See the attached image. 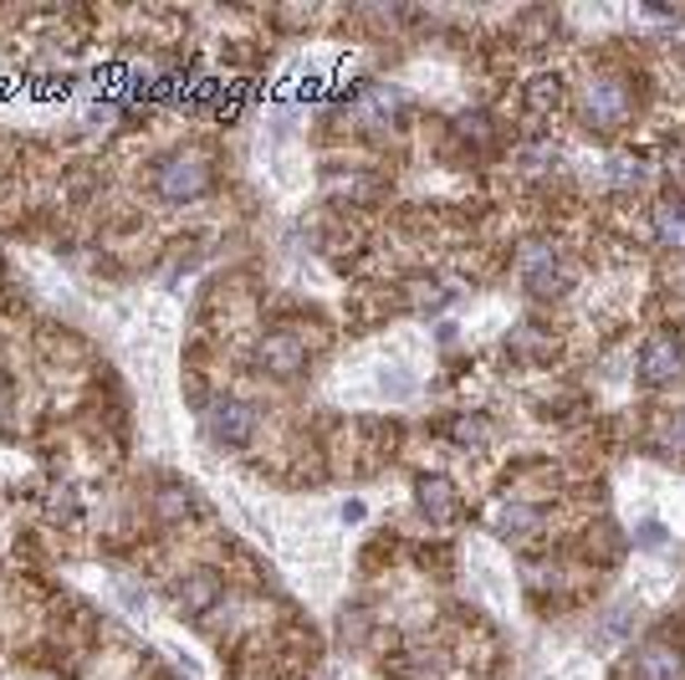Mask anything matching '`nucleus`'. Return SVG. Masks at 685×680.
<instances>
[{"instance_id":"obj_13","label":"nucleus","mask_w":685,"mask_h":680,"mask_svg":"<svg viewBox=\"0 0 685 680\" xmlns=\"http://www.w3.org/2000/svg\"><path fill=\"white\" fill-rule=\"evenodd\" d=\"M159 517H164V522H180V517H189V497H184L180 486H164V491H159Z\"/></svg>"},{"instance_id":"obj_4","label":"nucleus","mask_w":685,"mask_h":680,"mask_svg":"<svg viewBox=\"0 0 685 680\" xmlns=\"http://www.w3.org/2000/svg\"><path fill=\"white\" fill-rule=\"evenodd\" d=\"M205 430H210L216 446L241 450L246 440H252V430H256V410L246 404V399H216V404H210V415H205Z\"/></svg>"},{"instance_id":"obj_7","label":"nucleus","mask_w":685,"mask_h":680,"mask_svg":"<svg viewBox=\"0 0 685 680\" xmlns=\"http://www.w3.org/2000/svg\"><path fill=\"white\" fill-rule=\"evenodd\" d=\"M497 532L502 537H512V543H527V537H537L542 532V512L537 507H527V501H506V507H497Z\"/></svg>"},{"instance_id":"obj_10","label":"nucleus","mask_w":685,"mask_h":680,"mask_svg":"<svg viewBox=\"0 0 685 680\" xmlns=\"http://www.w3.org/2000/svg\"><path fill=\"white\" fill-rule=\"evenodd\" d=\"M419 512L430 517V522H451L455 517V486L445 476H425L419 482Z\"/></svg>"},{"instance_id":"obj_2","label":"nucleus","mask_w":685,"mask_h":680,"mask_svg":"<svg viewBox=\"0 0 685 680\" xmlns=\"http://www.w3.org/2000/svg\"><path fill=\"white\" fill-rule=\"evenodd\" d=\"M154 190L169 199V205H184V199H195L210 190V165H205V154H169L164 165L154 169Z\"/></svg>"},{"instance_id":"obj_15","label":"nucleus","mask_w":685,"mask_h":680,"mask_svg":"<svg viewBox=\"0 0 685 680\" xmlns=\"http://www.w3.org/2000/svg\"><path fill=\"white\" fill-rule=\"evenodd\" d=\"M558 98H563L558 77H533V102L537 108H558Z\"/></svg>"},{"instance_id":"obj_14","label":"nucleus","mask_w":685,"mask_h":680,"mask_svg":"<svg viewBox=\"0 0 685 680\" xmlns=\"http://www.w3.org/2000/svg\"><path fill=\"white\" fill-rule=\"evenodd\" d=\"M639 174H645V169H639L635 159H609V184H614V190H635Z\"/></svg>"},{"instance_id":"obj_5","label":"nucleus","mask_w":685,"mask_h":680,"mask_svg":"<svg viewBox=\"0 0 685 680\" xmlns=\"http://www.w3.org/2000/svg\"><path fill=\"white\" fill-rule=\"evenodd\" d=\"M639 374H645V384L685 379V343H681V338H670V332L650 338V343L639 349Z\"/></svg>"},{"instance_id":"obj_1","label":"nucleus","mask_w":685,"mask_h":680,"mask_svg":"<svg viewBox=\"0 0 685 680\" xmlns=\"http://www.w3.org/2000/svg\"><path fill=\"white\" fill-rule=\"evenodd\" d=\"M629 108H635V98H629V87L619 83V77H588L584 83L588 129H599V133L624 129V123H629Z\"/></svg>"},{"instance_id":"obj_11","label":"nucleus","mask_w":685,"mask_h":680,"mask_svg":"<svg viewBox=\"0 0 685 680\" xmlns=\"http://www.w3.org/2000/svg\"><path fill=\"white\" fill-rule=\"evenodd\" d=\"M180 604L189 609V615H205V609H216L220 604V583L210 579V573H195V579L180 583Z\"/></svg>"},{"instance_id":"obj_8","label":"nucleus","mask_w":685,"mask_h":680,"mask_svg":"<svg viewBox=\"0 0 685 680\" xmlns=\"http://www.w3.org/2000/svg\"><path fill=\"white\" fill-rule=\"evenodd\" d=\"M650 231H655V241H660V246L685 251V199H665V205H655Z\"/></svg>"},{"instance_id":"obj_18","label":"nucleus","mask_w":685,"mask_h":680,"mask_svg":"<svg viewBox=\"0 0 685 680\" xmlns=\"http://www.w3.org/2000/svg\"><path fill=\"white\" fill-rule=\"evenodd\" d=\"M665 174H670L675 184H685V149H675V154L665 159Z\"/></svg>"},{"instance_id":"obj_6","label":"nucleus","mask_w":685,"mask_h":680,"mask_svg":"<svg viewBox=\"0 0 685 680\" xmlns=\"http://www.w3.org/2000/svg\"><path fill=\"white\" fill-rule=\"evenodd\" d=\"M256 359H261V368L277 374V379H292V374L307 368V349H302V338H292V332H271V338H261Z\"/></svg>"},{"instance_id":"obj_17","label":"nucleus","mask_w":685,"mask_h":680,"mask_svg":"<svg viewBox=\"0 0 685 680\" xmlns=\"http://www.w3.org/2000/svg\"><path fill=\"white\" fill-rule=\"evenodd\" d=\"M635 543H639V548H660V543H665V527H660V522H645Z\"/></svg>"},{"instance_id":"obj_3","label":"nucleus","mask_w":685,"mask_h":680,"mask_svg":"<svg viewBox=\"0 0 685 680\" xmlns=\"http://www.w3.org/2000/svg\"><path fill=\"white\" fill-rule=\"evenodd\" d=\"M517 277L527 292H537V298H552V292L568 287L563 256H558V246H548V241H527V246L517 251Z\"/></svg>"},{"instance_id":"obj_9","label":"nucleus","mask_w":685,"mask_h":680,"mask_svg":"<svg viewBox=\"0 0 685 680\" xmlns=\"http://www.w3.org/2000/svg\"><path fill=\"white\" fill-rule=\"evenodd\" d=\"M635 670H639V680H681L685 660L670 645H645L635 655Z\"/></svg>"},{"instance_id":"obj_12","label":"nucleus","mask_w":685,"mask_h":680,"mask_svg":"<svg viewBox=\"0 0 685 680\" xmlns=\"http://www.w3.org/2000/svg\"><path fill=\"white\" fill-rule=\"evenodd\" d=\"M655 446L665 450V456H685V410L675 420H665V430H660V440Z\"/></svg>"},{"instance_id":"obj_16","label":"nucleus","mask_w":685,"mask_h":680,"mask_svg":"<svg viewBox=\"0 0 685 680\" xmlns=\"http://www.w3.org/2000/svg\"><path fill=\"white\" fill-rule=\"evenodd\" d=\"M522 165H527V169H552V165H558V149H527V154H522Z\"/></svg>"}]
</instances>
